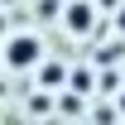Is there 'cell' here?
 <instances>
[{
	"label": "cell",
	"mask_w": 125,
	"mask_h": 125,
	"mask_svg": "<svg viewBox=\"0 0 125 125\" xmlns=\"http://www.w3.org/2000/svg\"><path fill=\"white\" fill-rule=\"evenodd\" d=\"M67 87H77V92H92V72H87V67H82V72H72V77H67Z\"/></svg>",
	"instance_id": "277c9868"
},
{
	"label": "cell",
	"mask_w": 125,
	"mask_h": 125,
	"mask_svg": "<svg viewBox=\"0 0 125 125\" xmlns=\"http://www.w3.org/2000/svg\"><path fill=\"white\" fill-rule=\"evenodd\" d=\"M39 15H43V19H53V15H58V0H39Z\"/></svg>",
	"instance_id": "5b68a950"
},
{
	"label": "cell",
	"mask_w": 125,
	"mask_h": 125,
	"mask_svg": "<svg viewBox=\"0 0 125 125\" xmlns=\"http://www.w3.org/2000/svg\"><path fill=\"white\" fill-rule=\"evenodd\" d=\"M115 111L125 115V82H120V92H115Z\"/></svg>",
	"instance_id": "8992f818"
},
{
	"label": "cell",
	"mask_w": 125,
	"mask_h": 125,
	"mask_svg": "<svg viewBox=\"0 0 125 125\" xmlns=\"http://www.w3.org/2000/svg\"><path fill=\"white\" fill-rule=\"evenodd\" d=\"M0 34H5V15H0Z\"/></svg>",
	"instance_id": "52a82bcc"
},
{
	"label": "cell",
	"mask_w": 125,
	"mask_h": 125,
	"mask_svg": "<svg viewBox=\"0 0 125 125\" xmlns=\"http://www.w3.org/2000/svg\"><path fill=\"white\" fill-rule=\"evenodd\" d=\"M0 58L10 62L15 72H29V67L43 62V43H39V34H10L5 48H0Z\"/></svg>",
	"instance_id": "6da1fadb"
},
{
	"label": "cell",
	"mask_w": 125,
	"mask_h": 125,
	"mask_svg": "<svg viewBox=\"0 0 125 125\" xmlns=\"http://www.w3.org/2000/svg\"><path fill=\"white\" fill-rule=\"evenodd\" d=\"M39 77H43L48 87H58V82H62V67H58V62H39Z\"/></svg>",
	"instance_id": "3957f363"
},
{
	"label": "cell",
	"mask_w": 125,
	"mask_h": 125,
	"mask_svg": "<svg viewBox=\"0 0 125 125\" xmlns=\"http://www.w3.org/2000/svg\"><path fill=\"white\" fill-rule=\"evenodd\" d=\"M62 24H67L72 34H92V24H96L92 0H72V5H67V15H62Z\"/></svg>",
	"instance_id": "7a4b0ae2"
}]
</instances>
